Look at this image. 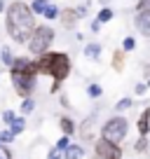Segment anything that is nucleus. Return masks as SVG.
Returning <instances> with one entry per match:
<instances>
[{
	"mask_svg": "<svg viewBox=\"0 0 150 159\" xmlns=\"http://www.w3.org/2000/svg\"><path fill=\"white\" fill-rule=\"evenodd\" d=\"M33 28H35V21H33L30 7L24 2H12L10 10H7V30H10L12 40L26 42L33 33Z\"/></svg>",
	"mask_w": 150,
	"mask_h": 159,
	"instance_id": "f257e3e1",
	"label": "nucleus"
},
{
	"mask_svg": "<svg viewBox=\"0 0 150 159\" xmlns=\"http://www.w3.org/2000/svg\"><path fill=\"white\" fill-rule=\"evenodd\" d=\"M35 73H47L54 77V82H61L63 77H68L70 73V59L61 52H49V54H42L40 59L35 61Z\"/></svg>",
	"mask_w": 150,
	"mask_h": 159,
	"instance_id": "f03ea898",
	"label": "nucleus"
},
{
	"mask_svg": "<svg viewBox=\"0 0 150 159\" xmlns=\"http://www.w3.org/2000/svg\"><path fill=\"white\" fill-rule=\"evenodd\" d=\"M52 40H54V30L49 26H38V28H33V33L28 38V47L33 54H45L49 49Z\"/></svg>",
	"mask_w": 150,
	"mask_h": 159,
	"instance_id": "7ed1b4c3",
	"label": "nucleus"
},
{
	"mask_svg": "<svg viewBox=\"0 0 150 159\" xmlns=\"http://www.w3.org/2000/svg\"><path fill=\"white\" fill-rule=\"evenodd\" d=\"M127 126H129V122H127L124 117H113L108 124L103 126V140L117 145V143L127 136Z\"/></svg>",
	"mask_w": 150,
	"mask_h": 159,
	"instance_id": "20e7f679",
	"label": "nucleus"
},
{
	"mask_svg": "<svg viewBox=\"0 0 150 159\" xmlns=\"http://www.w3.org/2000/svg\"><path fill=\"white\" fill-rule=\"evenodd\" d=\"M12 82H14V89H16L19 96H30L35 75L33 73H19V70H12Z\"/></svg>",
	"mask_w": 150,
	"mask_h": 159,
	"instance_id": "39448f33",
	"label": "nucleus"
},
{
	"mask_svg": "<svg viewBox=\"0 0 150 159\" xmlns=\"http://www.w3.org/2000/svg\"><path fill=\"white\" fill-rule=\"evenodd\" d=\"M96 154H99V159H120L122 157L120 148L115 143H108V140H99L96 143Z\"/></svg>",
	"mask_w": 150,
	"mask_h": 159,
	"instance_id": "423d86ee",
	"label": "nucleus"
},
{
	"mask_svg": "<svg viewBox=\"0 0 150 159\" xmlns=\"http://www.w3.org/2000/svg\"><path fill=\"white\" fill-rule=\"evenodd\" d=\"M136 28H138L143 35H150V10L148 7L138 12V16H136Z\"/></svg>",
	"mask_w": 150,
	"mask_h": 159,
	"instance_id": "0eeeda50",
	"label": "nucleus"
},
{
	"mask_svg": "<svg viewBox=\"0 0 150 159\" xmlns=\"http://www.w3.org/2000/svg\"><path fill=\"white\" fill-rule=\"evenodd\" d=\"M12 70H19V73H33L35 75V66L28 59H14L12 61Z\"/></svg>",
	"mask_w": 150,
	"mask_h": 159,
	"instance_id": "6e6552de",
	"label": "nucleus"
},
{
	"mask_svg": "<svg viewBox=\"0 0 150 159\" xmlns=\"http://www.w3.org/2000/svg\"><path fill=\"white\" fill-rule=\"evenodd\" d=\"M150 108H145L143 110V115H141V119H138V131H141V136H145L148 134V129H150Z\"/></svg>",
	"mask_w": 150,
	"mask_h": 159,
	"instance_id": "1a4fd4ad",
	"label": "nucleus"
},
{
	"mask_svg": "<svg viewBox=\"0 0 150 159\" xmlns=\"http://www.w3.org/2000/svg\"><path fill=\"white\" fill-rule=\"evenodd\" d=\"M80 157H82V148H77V145L66 148V159H80Z\"/></svg>",
	"mask_w": 150,
	"mask_h": 159,
	"instance_id": "9d476101",
	"label": "nucleus"
},
{
	"mask_svg": "<svg viewBox=\"0 0 150 159\" xmlns=\"http://www.w3.org/2000/svg\"><path fill=\"white\" fill-rule=\"evenodd\" d=\"M47 0H33V5H30V12H38V14H42V12L47 10Z\"/></svg>",
	"mask_w": 150,
	"mask_h": 159,
	"instance_id": "9b49d317",
	"label": "nucleus"
},
{
	"mask_svg": "<svg viewBox=\"0 0 150 159\" xmlns=\"http://www.w3.org/2000/svg\"><path fill=\"white\" fill-rule=\"evenodd\" d=\"M10 124H12V134H21V131H24V126H26V122H24L21 117H14Z\"/></svg>",
	"mask_w": 150,
	"mask_h": 159,
	"instance_id": "f8f14e48",
	"label": "nucleus"
},
{
	"mask_svg": "<svg viewBox=\"0 0 150 159\" xmlns=\"http://www.w3.org/2000/svg\"><path fill=\"white\" fill-rule=\"evenodd\" d=\"M59 124H61V129L66 131V136H70V134H73V131H75V124H73V122H70L68 117H61V122H59Z\"/></svg>",
	"mask_w": 150,
	"mask_h": 159,
	"instance_id": "ddd939ff",
	"label": "nucleus"
},
{
	"mask_svg": "<svg viewBox=\"0 0 150 159\" xmlns=\"http://www.w3.org/2000/svg\"><path fill=\"white\" fill-rule=\"evenodd\" d=\"M85 54L89 56V59H99L101 47H99V45H87V47H85Z\"/></svg>",
	"mask_w": 150,
	"mask_h": 159,
	"instance_id": "4468645a",
	"label": "nucleus"
},
{
	"mask_svg": "<svg viewBox=\"0 0 150 159\" xmlns=\"http://www.w3.org/2000/svg\"><path fill=\"white\" fill-rule=\"evenodd\" d=\"M61 19H63L66 26H73L75 19H77V16H75V10H63V16H61Z\"/></svg>",
	"mask_w": 150,
	"mask_h": 159,
	"instance_id": "2eb2a0df",
	"label": "nucleus"
},
{
	"mask_svg": "<svg viewBox=\"0 0 150 159\" xmlns=\"http://www.w3.org/2000/svg\"><path fill=\"white\" fill-rule=\"evenodd\" d=\"M113 66H115L117 70H122V66H124V54H122V52H115V54H113Z\"/></svg>",
	"mask_w": 150,
	"mask_h": 159,
	"instance_id": "dca6fc26",
	"label": "nucleus"
},
{
	"mask_svg": "<svg viewBox=\"0 0 150 159\" xmlns=\"http://www.w3.org/2000/svg\"><path fill=\"white\" fill-rule=\"evenodd\" d=\"M113 19V10H108V7H105V10H101V14H99V24H103V21H110Z\"/></svg>",
	"mask_w": 150,
	"mask_h": 159,
	"instance_id": "f3484780",
	"label": "nucleus"
},
{
	"mask_svg": "<svg viewBox=\"0 0 150 159\" xmlns=\"http://www.w3.org/2000/svg\"><path fill=\"white\" fill-rule=\"evenodd\" d=\"M42 14H45L47 19H56V16H59V10H56L54 5H47V10L42 12Z\"/></svg>",
	"mask_w": 150,
	"mask_h": 159,
	"instance_id": "a211bd4d",
	"label": "nucleus"
},
{
	"mask_svg": "<svg viewBox=\"0 0 150 159\" xmlns=\"http://www.w3.org/2000/svg\"><path fill=\"white\" fill-rule=\"evenodd\" d=\"M91 124H94V119H87L85 122V129H82V136H85V138H91Z\"/></svg>",
	"mask_w": 150,
	"mask_h": 159,
	"instance_id": "6ab92c4d",
	"label": "nucleus"
},
{
	"mask_svg": "<svg viewBox=\"0 0 150 159\" xmlns=\"http://www.w3.org/2000/svg\"><path fill=\"white\" fill-rule=\"evenodd\" d=\"M87 94H89L91 98H96V96H101V87H99V84H89V89H87Z\"/></svg>",
	"mask_w": 150,
	"mask_h": 159,
	"instance_id": "aec40b11",
	"label": "nucleus"
},
{
	"mask_svg": "<svg viewBox=\"0 0 150 159\" xmlns=\"http://www.w3.org/2000/svg\"><path fill=\"white\" fill-rule=\"evenodd\" d=\"M12 61H14V59H12L10 49H7V47H5V49H2V63H5V66H12Z\"/></svg>",
	"mask_w": 150,
	"mask_h": 159,
	"instance_id": "412c9836",
	"label": "nucleus"
},
{
	"mask_svg": "<svg viewBox=\"0 0 150 159\" xmlns=\"http://www.w3.org/2000/svg\"><path fill=\"white\" fill-rule=\"evenodd\" d=\"M122 45H124L127 52H131V49L136 47V40H134V38H124V42H122Z\"/></svg>",
	"mask_w": 150,
	"mask_h": 159,
	"instance_id": "4be33fe9",
	"label": "nucleus"
},
{
	"mask_svg": "<svg viewBox=\"0 0 150 159\" xmlns=\"http://www.w3.org/2000/svg\"><path fill=\"white\" fill-rule=\"evenodd\" d=\"M33 105H35V103L28 98V96H26V101L21 103V110H24V112H30V110H33Z\"/></svg>",
	"mask_w": 150,
	"mask_h": 159,
	"instance_id": "5701e85b",
	"label": "nucleus"
},
{
	"mask_svg": "<svg viewBox=\"0 0 150 159\" xmlns=\"http://www.w3.org/2000/svg\"><path fill=\"white\" fill-rule=\"evenodd\" d=\"M68 145H70L68 136H63V138H59V140H56V148H59V150H66V148H68Z\"/></svg>",
	"mask_w": 150,
	"mask_h": 159,
	"instance_id": "b1692460",
	"label": "nucleus"
},
{
	"mask_svg": "<svg viewBox=\"0 0 150 159\" xmlns=\"http://www.w3.org/2000/svg\"><path fill=\"white\" fill-rule=\"evenodd\" d=\"M115 108H117V110H127V108H131V98H122L120 103L115 105Z\"/></svg>",
	"mask_w": 150,
	"mask_h": 159,
	"instance_id": "393cba45",
	"label": "nucleus"
},
{
	"mask_svg": "<svg viewBox=\"0 0 150 159\" xmlns=\"http://www.w3.org/2000/svg\"><path fill=\"white\" fill-rule=\"evenodd\" d=\"M12 136H14L12 131H2V134H0V140H2V143H10V140H12Z\"/></svg>",
	"mask_w": 150,
	"mask_h": 159,
	"instance_id": "a878e982",
	"label": "nucleus"
},
{
	"mask_svg": "<svg viewBox=\"0 0 150 159\" xmlns=\"http://www.w3.org/2000/svg\"><path fill=\"white\" fill-rule=\"evenodd\" d=\"M0 159H12V154H10L7 148H0Z\"/></svg>",
	"mask_w": 150,
	"mask_h": 159,
	"instance_id": "bb28decb",
	"label": "nucleus"
},
{
	"mask_svg": "<svg viewBox=\"0 0 150 159\" xmlns=\"http://www.w3.org/2000/svg\"><path fill=\"white\" fill-rule=\"evenodd\" d=\"M145 143H148V140H145V138H141L138 143H136V150H138V152H143V150L148 148V145H145Z\"/></svg>",
	"mask_w": 150,
	"mask_h": 159,
	"instance_id": "cd10ccee",
	"label": "nucleus"
},
{
	"mask_svg": "<svg viewBox=\"0 0 150 159\" xmlns=\"http://www.w3.org/2000/svg\"><path fill=\"white\" fill-rule=\"evenodd\" d=\"M2 119H5V122H12V119H14V112H12V110H7V112H2Z\"/></svg>",
	"mask_w": 150,
	"mask_h": 159,
	"instance_id": "c85d7f7f",
	"label": "nucleus"
},
{
	"mask_svg": "<svg viewBox=\"0 0 150 159\" xmlns=\"http://www.w3.org/2000/svg\"><path fill=\"white\" fill-rule=\"evenodd\" d=\"M85 14H87V10H85V7H77V10H75V16H77V19H82Z\"/></svg>",
	"mask_w": 150,
	"mask_h": 159,
	"instance_id": "c756f323",
	"label": "nucleus"
},
{
	"mask_svg": "<svg viewBox=\"0 0 150 159\" xmlns=\"http://www.w3.org/2000/svg\"><path fill=\"white\" fill-rule=\"evenodd\" d=\"M47 159H61V154H59V150H52V152H49V157H47Z\"/></svg>",
	"mask_w": 150,
	"mask_h": 159,
	"instance_id": "7c9ffc66",
	"label": "nucleus"
},
{
	"mask_svg": "<svg viewBox=\"0 0 150 159\" xmlns=\"http://www.w3.org/2000/svg\"><path fill=\"white\" fill-rule=\"evenodd\" d=\"M145 7L150 10V0H141V7H138V10H145Z\"/></svg>",
	"mask_w": 150,
	"mask_h": 159,
	"instance_id": "2f4dec72",
	"label": "nucleus"
},
{
	"mask_svg": "<svg viewBox=\"0 0 150 159\" xmlns=\"http://www.w3.org/2000/svg\"><path fill=\"white\" fill-rule=\"evenodd\" d=\"M101 28V24H99V21H91V30H94V33H96V30H99Z\"/></svg>",
	"mask_w": 150,
	"mask_h": 159,
	"instance_id": "473e14b6",
	"label": "nucleus"
},
{
	"mask_svg": "<svg viewBox=\"0 0 150 159\" xmlns=\"http://www.w3.org/2000/svg\"><path fill=\"white\" fill-rule=\"evenodd\" d=\"M136 94H145V84H138V87H136Z\"/></svg>",
	"mask_w": 150,
	"mask_h": 159,
	"instance_id": "72a5a7b5",
	"label": "nucleus"
},
{
	"mask_svg": "<svg viewBox=\"0 0 150 159\" xmlns=\"http://www.w3.org/2000/svg\"><path fill=\"white\" fill-rule=\"evenodd\" d=\"M2 10H5V2H2V0H0V12H2Z\"/></svg>",
	"mask_w": 150,
	"mask_h": 159,
	"instance_id": "f704fd0d",
	"label": "nucleus"
},
{
	"mask_svg": "<svg viewBox=\"0 0 150 159\" xmlns=\"http://www.w3.org/2000/svg\"><path fill=\"white\" fill-rule=\"evenodd\" d=\"M145 75H148V77H150V66H148V68H145Z\"/></svg>",
	"mask_w": 150,
	"mask_h": 159,
	"instance_id": "c9c22d12",
	"label": "nucleus"
}]
</instances>
